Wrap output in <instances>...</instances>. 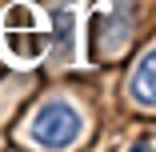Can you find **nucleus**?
<instances>
[{
  "mask_svg": "<svg viewBox=\"0 0 156 152\" xmlns=\"http://www.w3.org/2000/svg\"><path fill=\"white\" fill-rule=\"evenodd\" d=\"M28 132L40 148H72L84 132V116L68 100H44L32 116V124H28Z\"/></svg>",
  "mask_w": 156,
  "mask_h": 152,
  "instance_id": "1",
  "label": "nucleus"
},
{
  "mask_svg": "<svg viewBox=\"0 0 156 152\" xmlns=\"http://www.w3.org/2000/svg\"><path fill=\"white\" fill-rule=\"evenodd\" d=\"M128 100L144 112H156V44L136 60V68L128 76Z\"/></svg>",
  "mask_w": 156,
  "mask_h": 152,
  "instance_id": "3",
  "label": "nucleus"
},
{
  "mask_svg": "<svg viewBox=\"0 0 156 152\" xmlns=\"http://www.w3.org/2000/svg\"><path fill=\"white\" fill-rule=\"evenodd\" d=\"M0 40H4L8 56L20 60V64L40 60V52L48 48V32H44L40 20H36V8H28V4H8V8H4Z\"/></svg>",
  "mask_w": 156,
  "mask_h": 152,
  "instance_id": "2",
  "label": "nucleus"
}]
</instances>
